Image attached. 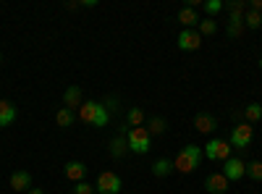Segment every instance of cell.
I'll use <instances>...</instances> for the list:
<instances>
[{
    "mask_svg": "<svg viewBox=\"0 0 262 194\" xmlns=\"http://www.w3.org/2000/svg\"><path fill=\"white\" fill-rule=\"evenodd\" d=\"M202 149L196 147V144H186L181 153L176 155V160H173V170H179V174H191V170L200 168L202 163Z\"/></svg>",
    "mask_w": 262,
    "mask_h": 194,
    "instance_id": "1",
    "label": "cell"
},
{
    "mask_svg": "<svg viewBox=\"0 0 262 194\" xmlns=\"http://www.w3.org/2000/svg\"><path fill=\"white\" fill-rule=\"evenodd\" d=\"M79 118H81L84 123H90V126L102 128V126H107V121H111V113L105 111V105H102V102L90 100V102H81V107H79Z\"/></svg>",
    "mask_w": 262,
    "mask_h": 194,
    "instance_id": "2",
    "label": "cell"
},
{
    "mask_svg": "<svg viewBox=\"0 0 262 194\" xmlns=\"http://www.w3.org/2000/svg\"><path fill=\"white\" fill-rule=\"evenodd\" d=\"M126 142H128V153H134V155H147L149 147H152V137H149V132L144 126L131 128V132L126 134Z\"/></svg>",
    "mask_w": 262,
    "mask_h": 194,
    "instance_id": "3",
    "label": "cell"
},
{
    "mask_svg": "<svg viewBox=\"0 0 262 194\" xmlns=\"http://www.w3.org/2000/svg\"><path fill=\"white\" fill-rule=\"evenodd\" d=\"M231 149H233V147H231L228 139H217V137H215V139H210V142L205 144L202 155H205L207 160H212V163H215V160H223V163H226V160L231 158Z\"/></svg>",
    "mask_w": 262,
    "mask_h": 194,
    "instance_id": "4",
    "label": "cell"
},
{
    "mask_svg": "<svg viewBox=\"0 0 262 194\" xmlns=\"http://www.w3.org/2000/svg\"><path fill=\"white\" fill-rule=\"evenodd\" d=\"M252 139H254V128H252V123H247V121H242V123H236L233 126V132H231V147H236V149H247L249 144H252Z\"/></svg>",
    "mask_w": 262,
    "mask_h": 194,
    "instance_id": "5",
    "label": "cell"
},
{
    "mask_svg": "<svg viewBox=\"0 0 262 194\" xmlns=\"http://www.w3.org/2000/svg\"><path fill=\"white\" fill-rule=\"evenodd\" d=\"M121 186H123V184H121L118 174H113V170H102V174L97 176L95 191H100V194H118Z\"/></svg>",
    "mask_w": 262,
    "mask_h": 194,
    "instance_id": "6",
    "label": "cell"
},
{
    "mask_svg": "<svg viewBox=\"0 0 262 194\" xmlns=\"http://www.w3.org/2000/svg\"><path fill=\"white\" fill-rule=\"evenodd\" d=\"M221 174H223L228 181H238V179L247 176V163H244L242 158H228V160L223 163V170H221Z\"/></svg>",
    "mask_w": 262,
    "mask_h": 194,
    "instance_id": "7",
    "label": "cell"
},
{
    "mask_svg": "<svg viewBox=\"0 0 262 194\" xmlns=\"http://www.w3.org/2000/svg\"><path fill=\"white\" fill-rule=\"evenodd\" d=\"M200 48H202V34L196 32V29H184L179 34V50L194 53V50H200Z\"/></svg>",
    "mask_w": 262,
    "mask_h": 194,
    "instance_id": "8",
    "label": "cell"
},
{
    "mask_svg": "<svg viewBox=\"0 0 262 194\" xmlns=\"http://www.w3.org/2000/svg\"><path fill=\"white\" fill-rule=\"evenodd\" d=\"M86 174H90V168H86L81 160H69V163L63 165V176L69 179V181H74V184L84 181V179H86Z\"/></svg>",
    "mask_w": 262,
    "mask_h": 194,
    "instance_id": "9",
    "label": "cell"
},
{
    "mask_svg": "<svg viewBox=\"0 0 262 194\" xmlns=\"http://www.w3.org/2000/svg\"><path fill=\"white\" fill-rule=\"evenodd\" d=\"M228 186H231V181H228L223 174H210V176L205 179V189H207L210 194H226Z\"/></svg>",
    "mask_w": 262,
    "mask_h": 194,
    "instance_id": "10",
    "label": "cell"
},
{
    "mask_svg": "<svg viewBox=\"0 0 262 194\" xmlns=\"http://www.w3.org/2000/svg\"><path fill=\"white\" fill-rule=\"evenodd\" d=\"M194 126H196V132H200V134H212L217 128V118L212 113H196L194 116Z\"/></svg>",
    "mask_w": 262,
    "mask_h": 194,
    "instance_id": "11",
    "label": "cell"
},
{
    "mask_svg": "<svg viewBox=\"0 0 262 194\" xmlns=\"http://www.w3.org/2000/svg\"><path fill=\"white\" fill-rule=\"evenodd\" d=\"M11 189L13 191H29L32 189V174L29 170H13L11 174Z\"/></svg>",
    "mask_w": 262,
    "mask_h": 194,
    "instance_id": "12",
    "label": "cell"
},
{
    "mask_svg": "<svg viewBox=\"0 0 262 194\" xmlns=\"http://www.w3.org/2000/svg\"><path fill=\"white\" fill-rule=\"evenodd\" d=\"M107 153H111L113 160H121L126 153H128V142H126V134H118L107 142Z\"/></svg>",
    "mask_w": 262,
    "mask_h": 194,
    "instance_id": "13",
    "label": "cell"
},
{
    "mask_svg": "<svg viewBox=\"0 0 262 194\" xmlns=\"http://www.w3.org/2000/svg\"><path fill=\"white\" fill-rule=\"evenodd\" d=\"M176 18H179V24H184V29H196V27H200V21H202L200 13H196V8H186V6L179 11Z\"/></svg>",
    "mask_w": 262,
    "mask_h": 194,
    "instance_id": "14",
    "label": "cell"
},
{
    "mask_svg": "<svg viewBox=\"0 0 262 194\" xmlns=\"http://www.w3.org/2000/svg\"><path fill=\"white\" fill-rule=\"evenodd\" d=\"M81 87H76V84H71L69 90L63 92V107H69V111H76V107H81Z\"/></svg>",
    "mask_w": 262,
    "mask_h": 194,
    "instance_id": "15",
    "label": "cell"
},
{
    "mask_svg": "<svg viewBox=\"0 0 262 194\" xmlns=\"http://www.w3.org/2000/svg\"><path fill=\"white\" fill-rule=\"evenodd\" d=\"M16 121V105L8 100H0V128H6Z\"/></svg>",
    "mask_w": 262,
    "mask_h": 194,
    "instance_id": "16",
    "label": "cell"
},
{
    "mask_svg": "<svg viewBox=\"0 0 262 194\" xmlns=\"http://www.w3.org/2000/svg\"><path fill=\"white\" fill-rule=\"evenodd\" d=\"M244 16H238V13H231V18H228V29H226V34L233 39V37H242L244 34Z\"/></svg>",
    "mask_w": 262,
    "mask_h": 194,
    "instance_id": "17",
    "label": "cell"
},
{
    "mask_svg": "<svg viewBox=\"0 0 262 194\" xmlns=\"http://www.w3.org/2000/svg\"><path fill=\"white\" fill-rule=\"evenodd\" d=\"M144 128L149 132V137H158V134H165L168 123H165V118H163V116H152V118H149V123H147Z\"/></svg>",
    "mask_w": 262,
    "mask_h": 194,
    "instance_id": "18",
    "label": "cell"
},
{
    "mask_svg": "<svg viewBox=\"0 0 262 194\" xmlns=\"http://www.w3.org/2000/svg\"><path fill=\"white\" fill-rule=\"evenodd\" d=\"M173 170V160H168V158H160L155 165H152V176H158V179H165L168 174Z\"/></svg>",
    "mask_w": 262,
    "mask_h": 194,
    "instance_id": "19",
    "label": "cell"
},
{
    "mask_svg": "<svg viewBox=\"0 0 262 194\" xmlns=\"http://www.w3.org/2000/svg\"><path fill=\"white\" fill-rule=\"evenodd\" d=\"M74 121H76V116H74V111H69V107H60V111L55 113V123L60 128H69Z\"/></svg>",
    "mask_w": 262,
    "mask_h": 194,
    "instance_id": "20",
    "label": "cell"
},
{
    "mask_svg": "<svg viewBox=\"0 0 262 194\" xmlns=\"http://www.w3.org/2000/svg\"><path fill=\"white\" fill-rule=\"evenodd\" d=\"M259 118H262V105L249 102V105L244 107V121H247V123H257Z\"/></svg>",
    "mask_w": 262,
    "mask_h": 194,
    "instance_id": "21",
    "label": "cell"
},
{
    "mask_svg": "<svg viewBox=\"0 0 262 194\" xmlns=\"http://www.w3.org/2000/svg\"><path fill=\"white\" fill-rule=\"evenodd\" d=\"M126 121H128V126H142L144 123V111L142 107H128V113H126Z\"/></svg>",
    "mask_w": 262,
    "mask_h": 194,
    "instance_id": "22",
    "label": "cell"
},
{
    "mask_svg": "<svg viewBox=\"0 0 262 194\" xmlns=\"http://www.w3.org/2000/svg\"><path fill=\"white\" fill-rule=\"evenodd\" d=\"M196 32H200L202 37L215 34V32H217V21H215V18H202V21H200V27H196Z\"/></svg>",
    "mask_w": 262,
    "mask_h": 194,
    "instance_id": "23",
    "label": "cell"
},
{
    "mask_svg": "<svg viewBox=\"0 0 262 194\" xmlns=\"http://www.w3.org/2000/svg\"><path fill=\"white\" fill-rule=\"evenodd\" d=\"M223 8H226L228 13H238V16H244V11L249 8V3H247V0H228V3H223Z\"/></svg>",
    "mask_w": 262,
    "mask_h": 194,
    "instance_id": "24",
    "label": "cell"
},
{
    "mask_svg": "<svg viewBox=\"0 0 262 194\" xmlns=\"http://www.w3.org/2000/svg\"><path fill=\"white\" fill-rule=\"evenodd\" d=\"M244 27H247V29H259V27H262V16H259L257 11H247V13H244Z\"/></svg>",
    "mask_w": 262,
    "mask_h": 194,
    "instance_id": "25",
    "label": "cell"
},
{
    "mask_svg": "<svg viewBox=\"0 0 262 194\" xmlns=\"http://www.w3.org/2000/svg\"><path fill=\"white\" fill-rule=\"evenodd\" d=\"M247 176H249L252 181H262V160L247 163Z\"/></svg>",
    "mask_w": 262,
    "mask_h": 194,
    "instance_id": "26",
    "label": "cell"
},
{
    "mask_svg": "<svg viewBox=\"0 0 262 194\" xmlns=\"http://www.w3.org/2000/svg\"><path fill=\"white\" fill-rule=\"evenodd\" d=\"M202 8H205V13H210V18H215L217 13L223 11V3H221V0H205Z\"/></svg>",
    "mask_w": 262,
    "mask_h": 194,
    "instance_id": "27",
    "label": "cell"
},
{
    "mask_svg": "<svg viewBox=\"0 0 262 194\" xmlns=\"http://www.w3.org/2000/svg\"><path fill=\"white\" fill-rule=\"evenodd\" d=\"M71 194H95V186H90L86 181H79L76 186H74V191Z\"/></svg>",
    "mask_w": 262,
    "mask_h": 194,
    "instance_id": "28",
    "label": "cell"
},
{
    "mask_svg": "<svg viewBox=\"0 0 262 194\" xmlns=\"http://www.w3.org/2000/svg\"><path fill=\"white\" fill-rule=\"evenodd\" d=\"M102 105H105V111H107V113H116V111H118V97H111V95H107Z\"/></svg>",
    "mask_w": 262,
    "mask_h": 194,
    "instance_id": "29",
    "label": "cell"
},
{
    "mask_svg": "<svg viewBox=\"0 0 262 194\" xmlns=\"http://www.w3.org/2000/svg\"><path fill=\"white\" fill-rule=\"evenodd\" d=\"M231 118H233V123H242V121H244V111H233Z\"/></svg>",
    "mask_w": 262,
    "mask_h": 194,
    "instance_id": "30",
    "label": "cell"
},
{
    "mask_svg": "<svg viewBox=\"0 0 262 194\" xmlns=\"http://www.w3.org/2000/svg\"><path fill=\"white\" fill-rule=\"evenodd\" d=\"M249 11H262V0H252V3H249Z\"/></svg>",
    "mask_w": 262,
    "mask_h": 194,
    "instance_id": "31",
    "label": "cell"
},
{
    "mask_svg": "<svg viewBox=\"0 0 262 194\" xmlns=\"http://www.w3.org/2000/svg\"><path fill=\"white\" fill-rule=\"evenodd\" d=\"M81 6H84V8H95L97 0H81Z\"/></svg>",
    "mask_w": 262,
    "mask_h": 194,
    "instance_id": "32",
    "label": "cell"
},
{
    "mask_svg": "<svg viewBox=\"0 0 262 194\" xmlns=\"http://www.w3.org/2000/svg\"><path fill=\"white\" fill-rule=\"evenodd\" d=\"M81 3H66V11H76Z\"/></svg>",
    "mask_w": 262,
    "mask_h": 194,
    "instance_id": "33",
    "label": "cell"
},
{
    "mask_svg": "<svg viewBox=\"0 0 262 194\" xmlns=\"http://www.w3.org/2000/svg\"><path fill=\"white\" fill-rule=\"evenodd\" d=\"M27 194H45V191H42V189H29Z\"/></svg>",
    "mask_w": 262,
    "mask_h": 194,
    "instance_id": "34",
    "label": "cell"
},
{
    "mask_svg": "<svg viewBox=\"0 0 262 194\" xmlns=\"http://www.w3.org/2000/svg\"><path fill=\"white\" fill-rule=\"evenodd\" d=\"M257 66H259V71H262V58H259V60H257Z\"/></svg>",
    "mask_w": 262,
    "mask_h": 194,
    "instance_id": "35",
    "label": "cell"
},
{
    "mask_svg": "<svg viewBox=\"0 0 262 194\" xmlns=\"http://www.w3.org/2000/svg\"><path fill=\"white\" fill-rule=\"evenodd\" d=\"M0 63H3V53H0Z\"/></svg>",
    "mask_w": 262,
    "mask_h": 194,
    "instance_id": "36",
    "label": "cell"
}]
</instances>
